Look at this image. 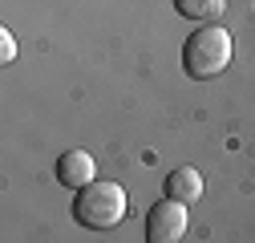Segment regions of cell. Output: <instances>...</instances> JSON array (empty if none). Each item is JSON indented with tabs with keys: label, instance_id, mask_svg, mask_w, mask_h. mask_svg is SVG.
Wrapping results in <instances>:
<instances>
[{
	"label": "cell",
	"instance_id": "6da1fadb",
	"mask_svg": "<svg viewBox=\"0 0 255 243\" xmlns=\"http://www.w3.org/2000/svg\"><path fill=\"white\" fill-rule=\"evenodd\" d=\"M231 65V33L219 24H199L182 45V69L195 81H211Z\"/></svg>",
	"mask_w": 255,
	"mask_h": 243
},
{
	"label": "cell",
	"instance_id": "7a4b0ae2",
	"mask_svg": "<svg viewBox=\"0 0 255 243\" xmlns=\"http://www.w3.org/2000/svg\"><path fill=\"white\" fill-rule=\"evenodd\" d=\"M126 211H130V203H126V191L118 187V182H106V178H93L89 187L77 191L73 199V219L89 231H110L126 219Z\"/></svg>",
	"mask_w": 255,
	"mask_h": 243
},
{
	"label": "cell",
	"instance_id": "3957f363",
	"mask_svg": "<svg viewBox=\"0 0 255 243\" xmlns=\"http://www.w3.org/2000/svg\"><path fill=\"white\" fill-rule=\"evenodd\" d=\"M182 235H186V203H178V199L154 203L146 215V239L150 243H178Z\"/></svg>",
	"mask_w": 255,
	"mask_h": 243
},
{
	"label": "cell",
	"instance_id": "277c9868",
	"mask_svg": "<svg viewBox=\"0 0 255 243\" xmlns=\"http://www.w3.org/2000/svg\"><path fill=\"white\" fill-rule=\"evenodd\" d=\"M98 178V162H93L85 150H65V154L57 158V182L69 191H81L89 182Z\"/></svg>",
	"mask_w": 255,
	"mask_h": 243
},
{
	"label": "cell",
	"instance_id": "5b68a950",
	"mask_svg": "<svg viewBox=\"0 0 255 243\" xmlns=\"http://www.w3.org/2000/svg\"><path fill=\"white\" fill-rule=\"evenodd\" d=\"M166 199H178V203H199L203 199V174L195 170V166H178V170H170L166 174Z\"/></svg>",
	"mask_w": 255,
	"mask_h": 243
},
{
	"label": "cell",
	"instance_id": "8992f818",
	"mask_svg": "<svg viewBox=\"0 0 255 243\" xmlns=\"http://www.w3.org/2000/svg\"><path fill=\"white\" fill-rule=\"evenodd\" d=\"M223 8H227V0H174V12H182L190 20H203V24L219 20Z\"/></svg>",
	"mask_w": 255,
	"mask_h": 243
},
{
	"label": "cell",
	"instance_id": "52a82bcc",
	"mask_svg": "<svg viewBox=\"0 0 255 243\" xmlns=\"http://www.w3.org/2000/svg\"><path fill=\"white\" fill-rule=\"evenodd\" d=\"M12 57H16V41H12L8 28H0V61H4V65H12Z\"/></svg>",
	"mask_w": 255,
	"mask_h": 243
}]
</instances>
